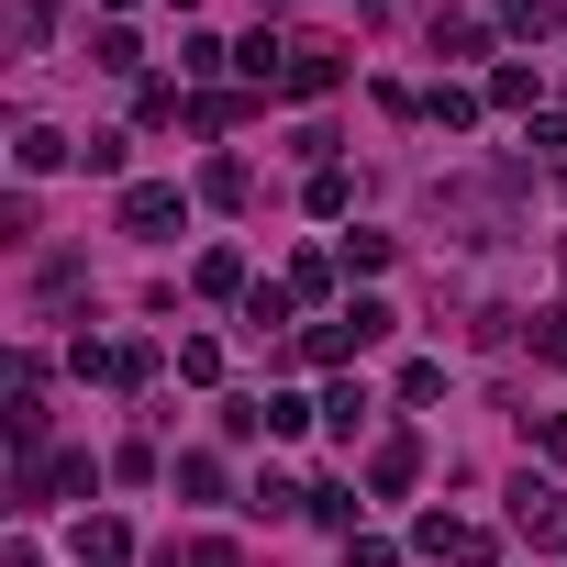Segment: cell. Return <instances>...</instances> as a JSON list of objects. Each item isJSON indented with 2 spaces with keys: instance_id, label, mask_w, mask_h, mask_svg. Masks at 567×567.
I'll return each mask as SVG.
<instances>
[{
  "instance_id": "6da1fadb",
  "label": "cell",
  "mask_w": 567,
  "mask_h": 567,
  "mask_svg": "<svg viewBox=\"0 0 567 567\" xmlns=\"http://www.w3.org/2000/svg\"><path fill=\"white\" fill-rule=\"evenodd\" d=\"M512 523H523L534 545H556V534H567V501H556L545 478H512Z\"/></svg>"
},
{
  "instance_id": "7a4b0ae2",
  "label": "cell",
  "mask_w": 567,
  "mask_h": 567,
  "mask_svg": "<svg viewBox=\"0 0 567 567\" xmlns=\"http://www.w3.org/2000/svg\"><path fill=\"white\" fill-rule=\"evenodd\" d=\"M123 223H134V234H167V223H178V189H156V178L123 189Z\"/></svg>"
}]
</instances>
